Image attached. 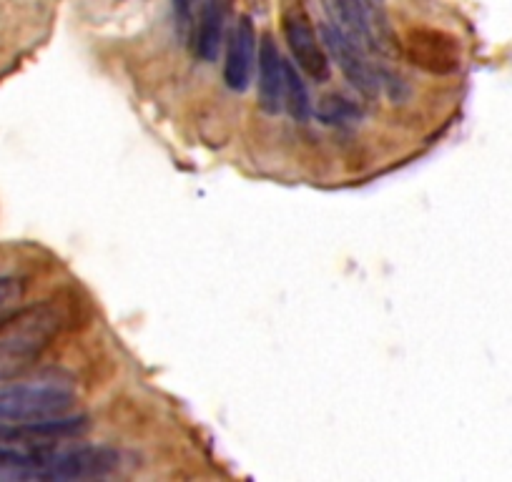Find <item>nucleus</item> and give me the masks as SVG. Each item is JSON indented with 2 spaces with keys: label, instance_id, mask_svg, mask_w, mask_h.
Returning <instances> with one entry per match:
<instances>
[{
  "label": "nucleus",
  "instance_id": "1",
  "mask_svg": "<svg viewBox=\"0 0 512 482\" xmlns=\"http://www.w3.org/2000/svg\"><path fill=\"white\" fill-rule=\"evenodd\" d=\"M76 402L71 382L41 377L26 382H0V420L31 422L66 415Z\"/></svg>",
  "mask_w": 512,
  "mask_h": 482
},
{
  "label": "nucleus",
  "instance_id": "2",
  "mask_svg": "<svg viewBox=\"0 0 512 482\" xmlns=\"http://www.w3.org/2000/svg\"><path fill=\"white\" fill-rule=\"evenodd\" d=\"M121 467V452L106 445H76L68 450L51 447L36 480H93Z\"/></svg>",
  "mask_w": 512,
  "mask_h": 482
},
{
  "label": "nucleus",
  "instance_id": "3",
  "mask_svg": "<svg viewBox=\"0 0 512 482\" xmlns=\"http://www.w3.org/2000/svg\"><path fill=\"white\" fill-rule=\"evenodd\" d=\"M322 41L327 51L332 53L337 66L352 83L354 91L362 93L364 98H377L379 88H382V78H379L377 68L369 63V51H364L359 43H354L342 28L334 23H324L322 26Z\"/></svg>",
  "mask_w": 512,
  "mask_h": 482
},
{
  "label": "nucleus",
  "instance_id": "4",
  "mask_svg": "<svg viewBox=\"0 0 512 482\" xmlns=\"http://www.w3.org/2000/svg\"><path fill=\"white\" fill-rule=\"evenodd\" d=\"M284 38L289 43L292 58L297 61L299 71L307 73L317 83L329 78V56L324 51L322 41L317 38V31L302 13H289L284 18Z\"/></svg>",
  "mask_w": 512,
  "mask_h": 482
},
{
  "label": "nucleus",
  "instance_id": "5",
  "mask_svg": "<svg viewBox=\"0 0 512 482\" xmlns=\"http://www.w3.org/2000/svg\"><path fill=\"white\" fill-rule=\"evenodd\" d=\"M256 56V31L251 18H239L229 36V48H226L224 61V81L231 91L244 93L249 88L251 71H254Z\"/></svg>",
  "mask_w": 512,
  "mask_h": 482
},
{
  "label": "nucleus",
  "instance_id": "6",
  "mask_svg": "<svg viewBox=\"0 0 512 482\" xmlns=\"http://www.w3.org/2000/svg\"><path fill=\"white\" fill-rule=\"evenodd\" d=\"M256 63H259V81H256L259 106L267 113H279L284 108V61L269 33L259 41Z\"/></svg>",
  "mask_w": 512,
  "mask_h": 482
},
{
  "label": "nucleus",
  "instance_id": "7",
  "mask_svg": "<svg viewBox=\"0 0 512 482\" xmlns=\"http://www.w3.org/2000/svg\"><path fill=\"white\" fill-rule=\"evenodd\" d=\"M231 13V0H204L199 28L194 36V53L199 61L214 63L224 48L226 21Z\"/></svg>",
  "mask_w": 512,
  "mask_h": 482
},
{
  "label": "nucleus",
  "instance_id": "8",
  "mask_svg": "<svg viewBox=\"0 0 512 482\" xmlns=\"http://www.w3.org/2000/svg\"><path fill=\"white\" fill-rule=\"evenodd\" d=\"M284 108L297 124H307L314 111L302 73L289 61H284Z\"/></svg>",
  "mask_w": 512,
  "mask_h": 482
},
{
  "label": "nucleus",
  "instance_id": "9",
  "mask_svg": "<svg viewBox=\"0 0 512 482\" xmlns=\"http://www.w3.org/2000/svg\"><path fill=\"white\" fill-rule=\"evenodd\" d=\"M317 116L329 126H334V124L344 126V124H352V121H357V118L362 116V108H359L354 101H349V98L332 93V96L322 98V103H319V108H317Z\"/></svg>",
  "mask_w": 512,
  "mask_h": 482
},
{
  "label": "nucleus",
  "instance_id": "10",
  "mask_svg": "<svg viewBox=\"0 0 512 482\" xmlns=\"http://www.w3.org/2000/svg\"><path fill=\"white\" fill-rule=\"evenodd\" d=\"M23 294H26V282L21 277H0V329H6L18 317Z\"/></svg>",
  "mask_w": 512,
  "mask_h": 482
},
{
  "label": "nucleus",
  "instance_id": "11",
  "mask_svg": "<svg viewBox=\"0 0 512 482\" xmlns=\"http://www.w3.org/2000/svg\"><path fill=\"white\" fill-rule=\"evenodd\" d=\"M194 3L196 0H171V8H174V23H176V28H179L181 38L189 36V31H191Z\"/></svg>",
  "mask_w": 512,
  "mask_h": 482
}]
</instances>
